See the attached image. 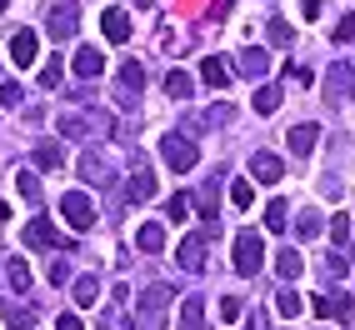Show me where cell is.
I'll return each mask as SVG.
<instances>
[{
	"mask_svg": "<svg viewBox=\"0 0 355 330\" xmlns=\"http://www.w3.org/2000/svg\"><path fill=\"white\" fill-rule=\"evenodd\" d=\"M76 26H80V20H76V10H70V6H55L51 20H45V31H51L55 40H70V35H76Z\"/></svg>",
	"mask_w": 355,
	"mask_h": 330,
	"instance_id": "4fadbf2b",
	"label": "cell"
},
{
	"mask_svg": "<svg viewBox=\"0 0 355 330\" xmlns=\"http://www.w3.org/2000/svg\"><path fill=\"white\" fill-rule=\"evenodd\" d=\"M60 76H65V55H60V60H51V65H40V85H45V90H55V85H60Z\"/></svg>",
	"mask_w": 355,
	"mask_h": 330,
	"instance_id": "4dcf8cb0",
	"label": "cell"
},
{
	"mask_svg": "<svg viewBox=\"0 0 355 330\" xmlns=\"http://www.w3.org/2000/svg\"><path fill=\"white\" fill-rule=\"evenodd\" d=\"M330 235H336V245L345 250V245H350V220H345V216H336V220H330Z\"/></svg>",
	"mask_w": 355,
	"mask_h": 330,
	"instance_id": "74e56055",
	"label": "cell"
},
{
	"mask_svg": "<svg viewBox=\"0 0 355 330\" xmlns=\"http://www.w3.org/2000/svg\"><path fill=\"white\" fill-rule=\"evenodd\" d=\"M255 110H260V115L280 110V90H275V85H260V90H255Z\"/></svg>",
	"mask_w": 355,
	"mask_h": 330,
	"instance_id": "484cf974",
	"label": "cell"
},
{
	"mask_svg": "<svg viewBox=\"0 0 355 330\" xmlns=\"http://www.w3.org/2000/svg\"><path fill=\"white\" fill-rule=\"evenodd\" d=\"M241 70L245 76H260V70H270V55L260 51V45H250V51H241Z\"/></svg>",
	"mask_w": 355,
	"mask_h": 330,
	"instance_id": "603a6c76",
	"label": "cell"
},
{
	"mask_svg": "<svg viewBox=\"0 0 355 330\" xmlns=\"http://www.w3.org/2000/svg\"><path fill=\"white\" fill-rule=\"evenodd\" d=\"M235 10V0H216V6H210V20H225Z\"/></svg>",
	"mask_w": 355,
	"mask_h": 330,
	"instance_id": "7bdbcfd3",
	"label": "cell"
},
{
	"mask_svg": "<svg viewBox=\"0 0 355 330\" xmlns=\"http://www.w3.org/2000/svg\"><path fill=\"white\" fill-rule=\"evenodd\" d=\"M180 330H205V315H200L196 295H185V305H180Z\"/></svg>",
	"mask_w": 355,
	"mask_h": 330,
	"instance_id": "44dd1931",
	"label": "cell"
},
{
	"mask_svg": "<svg viewBox=\"0 0 355 330\" xmlns=\"http://www.w3.org/2000/svg\"><path fill=\"white\" fill-rule=\"evenodd\" d=\"M205 241H200V235H185V241H180V250H175V261H180V270H205Z\"/></svg>",
	"mask_w": 355,
	"mask_h": 330,
	"instance_id": "7c38bea8",
	"label": "cell"
},
{
	"mask_svg": "<svg viewBox=\"0 0 355 330\" xmlns=\"http://www.w3.org/2000/svg\"><path fill=\"white\" fill-rule=\"evenodd\" d=\"M325 270H330V275H345V270H350V255H345V250H330Z\"/></svg>",
	"mask_w": 355,
	"mask_h": 330,
	"instance_id": "f35d334b",
	"label": "cell"
},
{
	"mask_svg": "<svg viewBox=\"0 0 355 330\" xmlns=\"http://www.w3.org/2000/svg\"><path fill=\"white\" fill-rule=\"evenodd\" d=\"M295 230H300V235H305V241H315V235H320V230H325V220H320V216H315V210H305V216H300V220H295Z\"/></svg>",
	"mask_w": 355,
	"mask_h": 330,
	"instance_id": "f546056e",
	"label": "cell"
},
{
	"mask_svg": "<svg viewBox=\"0 0 355 330\" xmlns=\"http://www.w3.org/2000/svg\"><path fill=\"white\" fill-rule=\"evenodd\" d=\"M160 155H165V165H171L175 175H185V171H196V160H200V150H196V140H180V135H165V140H160Z\"/></svg>",
	"mask_w": 355,
	"mask_h": 330,
	"instance_id": "6da1fadb",
	"label": "cell"
},
{
	"mask_svg": "<svg viewBox=\"0 0 355 330\" xmlns=\"http://www.w3.org/2000/svg\"><path fill=\"white\" fill-rule=\"evenodd\" d=\"M230 200L241 205V210H250V200H255V191H250V180H235V185H230Z\"/></svg>",
	"mask_w": 355,
	"mask_h": 330,
	"instance_id": "d590c367",
	"label": "cell"
},
{
	"mask_svg": "<svg viewBox=\"0 0 355 330\" xmlns=\"http://www.w3.org/2000/svg\"><path fill=\"white\" fill-rule=\"evenodd\" d=\"M6 216H10V210H6V205H0V220H6Z\"/></svg>",
	"mask_w": 355,
	"mask_h": 330,
	"instance_id": "bcb514c9",
	"label": "cell"
},
{
	"mask_svg": "<svg viewBox=\"0 0 355 330\" xmlns=\"http://www.w3.org/2000/svg\"><path fill=\"white\" fill-rule=\"evenodd\" d=\"M196 90V80L185 76V70H171V76H165V96H175V101H185Z\"/></svg>",
	"mask_w": 355,
	"mask_h": 330,
	"instance_id": "7402d4cb",
	"label": "cell"
},
{
	"mask_svg": "<svg viewBox=\"0 0 355 330\" xmlns=\"http://www.w3.org/2000/svg\"><path fill=\"white\" fill-rule=\"evenodd\" d=\"M266 35H270V45H291L295 40V26H291V20H270Z\"/></svg>",
	"mask_w": 355,
	"mask_h": 330,
	"instance_id": "83f0119b",
	"label": "cell"
},
{
	"mask_svg": "<svg viewBox=\"0 0 355 330\" xmlns=\"http://www.w3.org/2000/svg\"><path fill=\"white\" fill-rule=\"evenodd\" d=\"M20 101H26V90H20V85H0V105H20Z\"/></svg>",
	"mask_w": 355,
	"mask_h": 330,
	"instance_id": "ab89813d",
	"label": "cell"
},
{
	"mask_svg": "<svg viewBox=\"0 0 355 330\" xmlns=\"http://www.w3.org/2000/svg\"><path fill=\"white\" fill-rule=\"evenodd\" d=\"M165 216H171V220H185V216H191V196H171V200H165Z\"/></svg>",
	"mask_w": 355,
	"mask_h": 330,
	"instance_id": "e575fe53",
	"label": "cell"
},
{
	"mask_svg": "<svg viewBox=\"0 0 355 330\" xmlns=\"http://www.w3.org/2000/svg\"><path fill=\"white\" fill-rule=\"evenodd\" d=\"M121 85H125V101H135V90L146 85V65H140V60H125V65H121Z\"/></svg>",
	"mask_w": 355,
	"mask_h": 330,
	"instance_id": "e0dca14e",
	"label": "cell"
},
{
	"mask_svg": "<svg viewBox=\"0 0 355 330\" xmlns=\"http://www.w3.org/2000/svg\"><path fill=\"white\" fill-rule=\"evenodd\" d=\"M315 10H320V0H300V15L305 20H315Z\"/></svg>",
	"mask_w": 355,
	"mask_h": 330,
	"instance_id": "ee69618b",
	"label": "cell"
},
{
	"mask_svg": "<svg viewBox=\"0 0 355 330\" xmlns=\"http://www.w3.org/2000/svg\"><path fill=\"white\" fill-rule=\"evenodd\" d=\"M286 146H291L295 155H311V150L320 146V125H315V121H300V125H291V135H286Z\"/></svg>",
	"mask_w": 355,
	"mask_h": 330,
	"instance_id": "ba28073f",
	"label": "cell"
},
{
	"mask_svg": "<svg viewBox=\"0 0 355 330\" xmlns=\"http://www.w3.org/2000/svg\"><path fill=\"white\" fill-rule=\"evenodd\" d=\"M6 275H10V286H15V290H31V266H26V261H10Z\"/></svg>",
	"mask_w": 355,
	"mask_h": 330,
	"instance_id": "836d02e7",
	"label": "cell"
},
{
	"mask_svg": "<svg viewBox=\"0 0 355 330\" xmlns=\"http://www.w3.org/2000/svg\"><path fill=\"white\" fill-rule=\"evenodd\" d=\"M15 191H20V196H26V200L35 205V200H40V180H35L31 171H20V175H15Z\"/></svg>",
	"mask_w": 355,
	"mask_h": 330,
	"instance_id": "1f68e13d",
	"label": "cell"
},
{
	"mask_svg": "<svg viewBox=\"0 0 355 330\" xmlns=\"http://www.w3.org/2000/svg\"><path fill=\"white\" fill-rule=\"evenodd\" d=\"M6 325H10V330H35V315L26 311V305H10V311H6Z\"/></svg>",
	"mask_w": 355,
	"mask_h": 330,
	"instance_id": "f1b7e54d",
	"label": "cell"
},
{
	"mask_svg": "<svg viewBox=\"0 0 355 330\" xmlns=\"http://www.w3.org/2000/svg\"><path fill=\"white\" fill-rule=\"evenodd\" d=\"M325 85H330V101H345V96H355V70H350V65H330Z\"/></svg>",
	"mask_w": 355,
	"mask_h": 330,
	"instance_id": "8fae6325",
	"label": "cell"
},
{
	"mask_svg": "<svg viewBox=\"0 0 355 330\" xmlns=\"http://www.w3.org/2000/svg\"><path fill=\"white\" fill-rule=\"evenodd\" d=\"M125 196H130L135 205H140V200H150V196H155V175H150V171H140V175H130V185H125Z\"/></svg>",
	"mask_w": 355,
	"mask_h": 330,
	"instance_id": "d6986e66",
	"label": "cell"
},
{
	"mask_svg": "<svg viewBox=\"0 0 355 330\" xmlns=\"http://www.w3.org/2000/svg\"><path fill=\"white\" fill-rule=\"evenodd\" d=\"M35 51H40L35 31H15V35H10V60H15L20 70H31V65H35Z\"/></svg>",
	"mask_w": 355,
	"mask_h": 330,
	"instance_id": "52a82bcc",
	"label": "cell"
},
{
	"mask_svg": "<svg viewBox=\"0 0 355 330\" xmlns=\"http://www.w3.org/2000/svg\"><path fill=\"white\" fill-rule=\"evenodd\" d=\"M70 65H76V76H85V80H96L101 70H105V55L96 51V45H80V51L70 55Z\"/></svg>",
	"mask_w": 355,
	"mask_h": 330,
	"instance_id": "30bf717a",
	"label": "cell"
},
{
	"mask_svg": "<svg viewBox=\"0 0 355 330\" xmlns=\"http://www.w3.org/2000/svg\"><path fill=\"white\" fill-rule=\"evenodd\" d=\"M286 216H291L286 200H270V205H266V230H275V235H280V230H286Z\"/></svg>",
	"mask_w": 355,
	"mask_h": 330,
	"instance_id": "4316f807",
	"label": "cell"
},
{
	"mask_svg": "<svg viewBox=\"0 0 355 330\" xmlns=\"http://www.w3.org/2000/svg\"><path fill=\"white\" fill-rule=\"evenodd\" d=\"M275 311H280V315H286V320H295V315L305 311V300H300L295 290H280V295H275Z\"/></svg>",
	"mask_w": 355,
	"mask_h": 330,
	"instance_id": "d4e9b609",
	"label": "cell"
},
{
	"mask_svg": "<svg viewBox=\"0 0 355 330\" xmlns=\"http://www.w3.org/2000/svg\"><path fill=\"white\" fill-rule=\"evenodd\" d=\"M135 245H140V250H160V245H165V230H160V225H140V230H135Z\"/></svg>",
	"mask_w": 355,
	"mask_h": 330,
	"instance_id": "cb8c5ba5",
	"label": "cell"
},
{
	"mask_svg": "<svg viewBox=\"0 0 355 330\" xmlns=\"http://www.w3.org/2000/svg\"><path fill=\"white\" fill-rule=\"evenodd\" d=\"M260 250H266L260 230H241V235H235V270H241V275H255V270H260V261H266Z\"/></svg>",
	"mask_w": 355,
	"mask_h": 330,
	"instance_id": "7a4b0ae2",
	"label": "cell"
},
{
	"mask_svg": "<svg viewBox=\"0 0 355 330\" xmlns=\"http://www.w3.org/2000/svg\"><path fill=\"white\" fill-rule=\"evenodd\" d=\"M220 320H241V300L235 295H220Z\"/></svg>",
	"mask_w": 355,
	"mask_h": 330,
	"instance_id": "60d3db41",
	"label": "cell"
},
{
	"mask_svg": "<svg viewBox=\"0 0 355 330\" xmlns=\"http://www.w3.org/2000/svg\"><path fill=\"white\" fill-rule=\"evenodd\" d=\"M311 311H315V315H336V320H350V300H340V295H315V300H311Z\"/></svg>",
	"mask_w": 355,
	"mask_h": 330,
	"instance_id": "2e32d148",
	"label": "cell"
},
{
	"mask_svg": "<svg viewBox=\"0 0 355 330\" xmlns=\"http://www.w3.org/2000/svg\"><path fill=\"white\" fill-rule=\"evenodd\" d=\"M35 165H45V171H55V165H60V150H55V146H35Z\"/></svg>",
	"mask_w": 355,
	"mask_h": 330,
	"instance_id": "8d00e7d4",
	"label": "cell"
},
{
	"mask_svg": "<svg viewBox=\"0 0 355 330\" xmlns=\"http://www.w3.org/2000/svg\"><path fill=\"white\" fill-rule=\"evenodd\" d=\"M55 330H80V320H76V315H60V320H55Z\"/></svg>",
	"mask_w": 355,
	"mask_h": 330,
	"instance_id": "f6af8a7d",
	"label": "cell"
},
{
	"mask_svg": "<svg viewBox=\"0 0 355 330\" xmlns=\"http://www.w3.org/2000/svg\"><path fill=\"white\" fill-rule=\"evenodd\" d=\"M96 295H101V286H96L90 275H80V280H76V305H96Z\"/></svg>",
	"mask_w": 355,
	"mask_h": 330,
	"instance_id": "d6a6232c",
	"label": "cell"
},
{
	"mask_svg": "<svg viewBox=\"0 0 355 330\" xmlns=\"http://www.w3.org/2000/svg\"><path fill=\"white\" fill-rule=\"evenodd\" d=\"M101 31H105L110 45H125L130 40V10H105L101 15Z\"/></svg>",
	"mask_w": 355,
	"mask_h": 330,
	"instance_id": "9c48e42d",
	"label": "cell"
},
{
	"mask_svg": "<svg viewBox=\"0 0 355 330\" xmlns=\"http://www.w3.org/2000/svg\"><path fill=\"white\" fill-rule=\"evenodd\" d=\"M300 270H305V261H300L295 250H280V255H275V275H280V280H295Z\"/></svg>",
	"mask_w": 355,
	"mask_h": 330,
	"instance_id": "ffe728a7",
	"label": "cell"
},
{
	"mask_svg": "<svg viewBox=\"0 0 355 330\" xmlns=\"http://www.w3.org/2000/svg\"><path fill=\"white\" fill-rule=\"evenodd\" d=\"M135 6H146V10H150V0H135Z\"/></svg>",
	"mask_w": 355,
	"mask_h": 330,
	"instance_id": "7dc6e473",
	"label": "cell"
},
{
	"mask_svg": "<svg viewBox=\"0 0 355 330\" xmlns=\"http://www.w3.org/2000/svg\"><path fill=\"white\" fill-rule=\"evenodd\" d=\"M336 40H340V45H345V40H355V15H345L340 26H336Z\"/></svg>",
	"mask_w": 355,
	"mask_h": 330,
	"instance_id": "b9f144b4",
	"label": "cell"
},
{
	"mask_svg": "<svg viewBox=\"0 0 355 330\" xmlns=\"http://www.w3.org/2000/svg\"><path fill=\"white\" fill-rule=\"evenodd\" d=\"M250 175H255L260 185H275V180H286V165H280L275 150H255V155H250Z\"/></svg>",
	"mask_w": 355,
	"mask_h": 330,
	"instance_id": "5b68a950",
	"label": "cell"
},
{
	"mask_svg": "<svg viewBox=\"0 0 355 330\" xmlns=\"http://www.w3.org/2000/svg\"><path fill=\"white\" fill-rule=\"evenodd\" d=\"M110 125H115L110 115H76V110L60 115V135H90V130H110Z\"/></svg>",
	"mask_w": 355,
	"mask_h": 330,
	"instance_id": "8992f818",
	"label": "cell"
},
{
	"mask_svg": "<svg viewBox=\"0 0 355 330\" xmlns=\"http://www.w3.org/2000/svg\"><path fill=\"white\" fill-rule=\"evenodd\" d=\"M60 216H65L70 230H90V225H96V205H90L80 191H65L60 196Z\"/></svg>",
	"mask_w": 355,
	"mask_h": 330,
	"instance_id": "3957f363",
	"label": "cell"
},
{
	"mask_svg": "<svg viewBox=\"0 0 355 330\" xmlns=\"http://www.w3.org/2000/svg\"><path fill=\"white\" fill-rule=\"evenodd\" d=\"M196 210H200L205 220H210V216L220 210V185H216V180H210V185H200V191H196Z\"/></svg>",
	"mask_w": 355,
	"mask_h": 330,
	"instance_id": "ac0fdd59",
	"label": "cell"
},
{
	"mask_svg": "<svg viewBox=\"0 0 355 330\" xmlns=\"http://www.w3.org/2000/svg\"><path fill=\"white\" fill-rule=\"evenodd\" d=\"M80 175H85L90 185H110V165H105L96 150H85V155H80Z\"/></svg>",
	"mask_w": 355,
	"mask_h": 330,
	"instance_id": "5bb4252c",
	"label": "cell"
},
{
	"mask_svg": "<svg viewBox=\"0 0 355 330\" xmlns=\"http://www.w3.org/2000/svg\"><path fill=\"white\" fill-rule=\"evenodd\" d=\"M26 245H31V250H60V245H65V230H55L45 216H31V220H26Z\"/></svg>",
	"mask_w": 355,
	"mask_h": 330,
	"instance_id": "277c9868",
	"label": "cell"
},
{
	"mask_svg": "<svg viewBox=\"0 0 355 330\" xmlns=\"http://www.w3.org/2000/svg\"><path fill=\"white\" fill-rule=\"evenodd\" d=\"M200 80H205V85H216V90H220V85H230V65H225L220 55H205V65H200Z\"/></svg>",
	"mask_w": 355,
	"mask_h": 330,
	"instance_id": "9a60e30c",
	"label": "cell"
}]
</instances>
